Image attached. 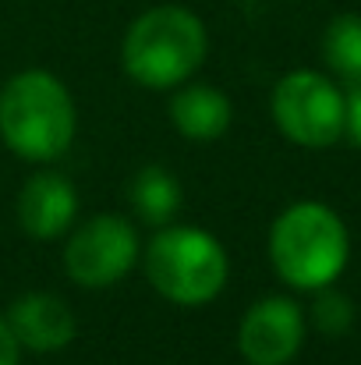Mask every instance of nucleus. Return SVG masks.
Masks as SVG:
<instances>
[{
	"instance_id": "obj_1",
	"label": "nucleus",
	"mask_w": 361,
	"mask_h": 365,
	"mask_svg": "<svg viewBox=\"0 0 361 365\" xmlns=\"http://www.w3.org/2000/svg\"><path fill=\"white\" fill-rule=\"evenodd\" d=\"M75 128H78L75 100L53 71L25 68L4 82L0 138L14 156L28 163H50L71 149Z\"/></svg>"
},
{
	"instance_id": "obj_2",
	"label": "nucleus",
	"mask_w": 361,
	"mask_h": 365,
	"mask_svg": "<svg viewBox=\"0 0 361 365\" xmlns=\"http://www.w3.org/2000/svg\"><path fill=\"white\" fill-rule=\"evenodd\" d=\"M206 50L209 36L202 18L181 4H159L127 25L120 64L145 89H177L202 68Z\"/></svg>"
},
{
	"instance_id": "obj_3",
	"label": "nucleus",
	"mask_w": 361,
	"mask_h": 365,
	"mask_svg": "<svg viewBox=\"0 0 361 365\" xmlns=\"http://www.w3.org/2000/svg\"><path fill=\"white\" fill-rule=\"evenodd\" d=\"M351 255L344 220L323 202L287 206L269 231V262L298 291L333 287Z\"/></svg>"
},
{
	"instance_id": "obj_4",
	"label": "nucleus",
	"mask_w": 361,
	"mask_h": 365,
	"mask_svg": "<svg viewBox=\"0 0 361 365\" xmlns=\"http://www.w3.org/2000/svg\"><path fill=\"white\" fill-rule=\"evenodd\" d=\"M142 269L156 294L174 305H209L227 287V252L209 231L188 224H163L142 248Z\"/></svg>"
},
{
	"instance_id": "obj_5",
	"label": "nucleus",
	"mask_w": 361,
	"mask_h": 365,
	"mask_svg": "<svg viewBox=\"0 0 361 365\" xmlns=\"http://www.w3.org/2000/svg\"><path fill=\"white\" fill-rule=\"evenodd\" d=\"M283 138L305 149H326L344 135V93L319 71L298 68L283 75L269 100Z\"/></svg>"
},
{
	"instance_id": "obj_6",
	"label": "nucleus",
	"mask_w": 361,
	"mask_h": 365,
	"mask_svg": "<svg viewBox=\"0 0 361 365\" xmlns=\"http://www.w3.org/2000/svg\"><path fill=\"white\" fill-rule=\"evenodd\" d=\"M142 255L138 231L127 217L96 213L89 217L64 245V269L82 287L120 284Z\"/></svg>"
},
{
	"instance_id": "obj_7",
	"label": "nucleus",
	"mask_w": 361,
	"mask_h": 365,
	"mask_svg": "<svg viewBox=\"0 0 361 365\" xmlns=\"http://www.w3.org/2000/svg\"><path fill=\"white\" fill-rule=\"evenodd\" d=\"M305 344V312L283 294L255 302L238 327V351L248 365H287Z\"/></svg>"
},
{
	"instance_id": "obj_8",
	"label": "nucleus",
	"mask_w": 361,
	"mask_h": 365,
	"mask_svg": "<svg viewBox=\"0 0 361 365\" xmlns=\"http://www.w3.org/2000/svg\"><path fill=\"white\" fill-rule=\"evenodd\" d=\"M14 213H18V224L28 238L53 242L75 224L78 192H75L71 178H64L61 170H39L21 185Z\"/></svg>"
},
{
	"instance_id": "obj_9",
	"label": "nucleus",
	"mask_w": 361,
	"mask_h": 365,
	"mask_svg": "<svg viewBox=\"0 0 361 365\" xmlns=\"http://www.w3.org/2000/svg\"><path fill=\"white\" fill-rule=\"evenodd\" d=\"M4 319L11 323L18 344L28 351H39V355L68 348L78 334L75 312L68 309L64 298H57L50 291H28V294L14 298Z\"/></svg>"
},
{
	"instance_id": "obj_10",
	"label": "nucleus",
	"mask_w": 361,
	"mask_h": 365,
	"mask_svg": "<svg viewBox=\"0 0 361 365\" xmlns=\"http://www.w3.org/2000/svg\"><path fill=\"white\" fill-rule=\"evenodd\" d=\"M170 121L192 142H213L231 128V100L216 86H181L170 100Z\"/></svg>"
},
{
	"instance_id": "obj_11",
	"label": "nucleus",
	"mask_w": 361,
	"mask_h": 365,
	"mask_svg": "<svg viewBox=\"0 0 361 365\" xmlns=\"http://www.w3.org/2000/svg\"><path fill=\"white\" fill-rule=\"evenodd\" d=\"M127 206L142 224L163 227L181 210V181L167 167H142L127 185Z\"/></svg>"
},
{
	"instance_id": "obj_12",
	"label": "nucleus",
	"mask_w": 361,
	"mask_h": 365,
	"mask_svg": "<svg viewBox=\"0 0 361 365\" xmlns=\"http://www.w3.org/2000/svg\"><path fill=\"white\" fill-rule=\"evenodd\" d=\"M326 68L347 82H361V14H337L323 36Z\"/></svg>"
},
{
	"instance_id": "obj_13",
	"label": "nucleus",
	"mask_w": 361,
	"mask_h": 365,
	"mask_svg": "<svg viewBox=\"0 0 361 365\" xmlns=\"http://www.w3.org/2000/svg\"><path fill=\"white\" fill-rule=\"evenodd\" d=\"M312 319H315V327H319L323 334L340 337V334H347L351 323H355V305H351L347 294H337V291H330V287H319V298H315V305H312Z\"/></svg>"
},
{
	"instance_id": "obj_14",
	"label": "nucleus",
	"mask_w": 361,
	"mask_h": 365,
	"mask_svg": "<svg viewBox=\"0 0 361 365\" xmlns=\"http://www.w3.org/2000/svg\"><path fill=\"white\" fill-rule=\"evenodd\" d=\"M344 135H351V142L361 145V82H355L351 96H344Z\"/></svg>"
},
{
	"instance_id": "obj_15",
	"label": "nucleus",
	"mask_w": 361,
	"mask_h": 365,
	"mask_svg": "<svg viewBox=\"0 0 361 365\" xmlns=\"http://www.w3.org/2000/svg\"><path fill=\"white\" fill-rule=\"evenodd\" d=\"M0 365H21V344L4 316H0Z\"/></svg>"
}]
</instances>
